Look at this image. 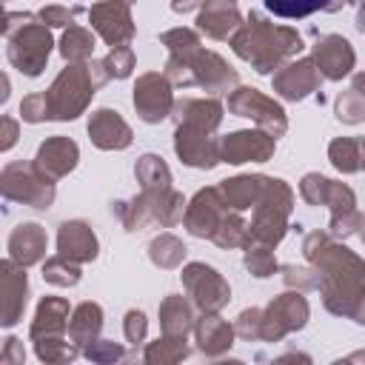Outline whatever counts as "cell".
I'll list each match as a JSON object with an SVG mask.
<instances>
[{
	"label": "cell",
	"instance_id": "cell-1",
	"mask_svg": "<svg viewBox=\"0 0 365 365\" xmlns=\"http://www.w3.org/2000/svg\"><path fill=\"white\" fill-rule=\"evenodd\" d=\"M94 83H86L80 68H68L57 77V83L51 86V91L46 94L48 100V117H60V120H71L77 117V111L86 106L88 94H74V91H91Z\"/></svg>",
	"mask_w": 365,
	"mask_h": 365
},
{
	"label": "cell",
	"instance_id": "cell-2",
	"mask_svg": "<svg viewBox=\"0 0 365 365\" xmlns=\"http://www.w3.org/2000/svg\"><path fill=\"white\" fill-rule=\"evenodd\" d=\"M48 48H51V37L46 29H37V26H29L23 29L17 37H11V46H9V60L26 71V74H40L46 57H48Z\"/></svg>",
	"mask_w": 365,
	"mask_h": 365
},
{
	"label": "cell",
	"instance_id": "cell-3",
	"mask_svg": "<svg viewBox=\"0 0 365 365\" xmlns=\"http://www.w3.org/2000/svg\"><path fill=\"white\" fill-rule=\"evenodd\" d=\"M185 282L188 288L197 294V302L202 308H220L228 299V288L225 282L217 277V271L205 268V265H191L185 271Z\"/></svg>",
	"mask_w": 365,
	"mask_h": 365
},
{
	"label": "cell",
	"instance_id": "cell-4",
	"mask_svg": "<svg viewBox=\"0 0 365 365\" xmlns=\"http://www.w3.org/2000/svg\"><path fill=\"white\" fill-rule=\"evenodd\" d=\"M168 103H171V94H168V86L157 77V74H148L140 80V88L134 94V106L140 108V117L154 123L160 117H165L168 111Z\"/></svg>",
	"mask_w": 365,
	"mask_h": 365
},
{
	"label": "cell",
	"instance_id": "cell-5",
	"mask_svg": "<svg viewBox=\"0 0 365 365\" xmlns=\"http://www.w3.org/2000/svg\"><path fill=\"white\" fill-rule=\"evenodd\" d=\"M74 160H77V145L66 137H54V140L43 143L37 151V168L43 171V177H60V174L71 171Z\"/></svg>",
	"mask_w": 365,
	"mask_h": 365
},
{
	"label": "cell",
	"instance_id": "cell-6",
	"mask_svg": "<svg viewBox=\"0 0 365 365\" xmlns=\"http://www.w3.org/2000/svg\"><path fill=\"white\" fill-rule=\"evenodd\" d=\"M91 20H94L97 31H100L111 46H117V43H123V40L131 37V17H128L125 6H120V3L94 6Z\"/></svg>",
	"mask_w": 365,
	"mask_h": 365
},
{
	"label": "cell",
	"instance_id": "cell-7",
	"mask_svg": "<svg viewBox=\"0 0 365 365\" xmlns=\"http://www.w3.org/2000/svg\"><path fill=\"white\" fill-rule=\"evenodd\" d=\"M88 134L94 137V143H97L100 148H123V145H128V140H131L128 125H125L114 111H108V108H103V111H97V114L91 117Z\"/></svg>",
	"mask_w": 365,
	"mask_h": 365
},
{
	"label": "cell",
	"instance_id": "cell-8",
	"mask_svg": "<svg viewBox=\"0 0 365 365\" xmlns=\"http://www.w3.org/2000/svg\"><path fill=\"white\" fill-rule=\"evenodd\" d=\"M314 54H317L319 68H322L331 80L342 77V74L354 66V51H351V46H348L342 37H325L322 43H317Z\"/></svg>",
	"mask_w": 365,
	"mask_h": 365
},
{
	"label": "cell",
	"instance_id": "cell-9",
	"mask_svg": "<svg viewBox=\"0 0 365 365\" xmlns=\"http://www.w3.org/2000/svg\"><path fill=\"white\" fill-rule=\"evenodd\" d=\"M271 151H274V143L268 137L251 134V131H240V134H234L222 143V154H225L228 163H245L248 157L251 160H265Z\"/></svg>",
	"mask_w": 365,
	"mask_h": 365
},
{
	"label": "cell",
	"instance_id": "cell-10",
	"mask_svg": "<svg viewBox=\"0 0 365 365\" xmlns=\"http://www.w3.org/2000/svg\"><path fill=\"white\" fill-rule=\"evenodd\" d=\"M231 108L234 111H240L242 117H257L262 125H268V128H274V120L277 123H285L282 120V111L274 106V103H268L265 97H259L254 88H240V94L231 100ZM274 134H279L277 128H274Z\"/></svg>",
	"mask_w": 365,
	"mask_h": 365
},
{
	"label": "cell",
	"instance_id": "cell-11",
	"mask_svg": "<svg viewBox=\"0 0 365 365\" xmlns=\"http://www.w3.org/2000/svg\"><path fill=\"white\" fill-rule=\"evenodd\" d=\"M9 248H11V257L23 265L29 262H37L46 251V234L40 231V225L34 222H26V225H17V231L11 234L9 240Z\"/></svg>",
	"mask_w": 365,
	"mask_h": 365
},
{
	"label": "cell",
	"instance_id": "cell-12",
	"mask_svg": "<svg viewBox=\"0 0 365 365\" xmlns=\"http://www.w3.org/2000/svg\"><path fill=\"white\" fill-rule=\"evenodd\" d=\"M60 254L66 259H91L97 254V240L91 228H86L83 222H66L60 228Z\"/></svg>",
	"mask_w": 365,
	"mask_h": 365
},
{
	"label": "cell",
	"instance_id": "cell-13",
	"mask_svg": "<svg viewBox=\"0 0 365 365\" xmlns=\"http://www.w3.org/2000/svg\"><path fill=\"white\" fill-rule=\"evenodd\" d=\"M314 86H317V74H314V66H311V63L288 66V71L277 77V88H279V94H285V97H291V100L305 97Z\"/></svg>",
	"mask_w": 365,
	"mask_h": 365
},
{
	"label": "cell",
	"instance_id": "cell-14",
	"mask_svg": "<svg viewBox=\"0 0 365 365\" xmlns=\"http://www.w3.org/2000/svg\"><path fill=\"white\" fill-rule=\"evenodd\" d=\"M234 23H237L234 0H214V3H208V9H205L202 17H200V26H202L208 34H214V37H225Z\"/></svg>",
	"mask_w": 365,
	"mask_h": 365
},
{
	"label": "cell",
	"instance_id": "cell-15",
	"mask_svg": "<svg viewBox=\"0 0 365 365\" xmlns=\"http://www.w3.org/2000/svg\"><path fill=\"white\" fill-rule=\"evenodd\" d=\"M3 271H6V325H14L17 322V314L23 311V305H26V274H20V271H14V265L11 262H6L3 265Z\"/></svg>",
	"mask_w": 365,
	"mask_h": 365
},
{
	"label": "cell",
	"instance_id": "cell-16",
	"mask_svg": "<svg viewBox=\"0 0 365 365\" xmlns=\"http://www.w3.org/2000/svg\"><path fill=\"white\" fill-rule=\"evenodd\" d=\"M100 331V308L97 305H80L77 308V317H74V322H71V336L77 339V342H83V339H88V336H94Z\"/></svg>",
	"mask_w": 365,
	"mask_h": 365
},
{
	"label": "cell",
	"instance_id": "cell-17",
	"mask_svg": "<svg viewBox=\"0 0 365 365\" xmlns=\"http://www.w3.org/2000/svg\"><path fill=\"white\" fill-rule=\"evenodd\" d=\"M200 339H202V351L214 354V351H220V348H225L231 342V328L225 322H220V319H205L200 325Z\"/></svg>",
	"mask_w": 365,
	"mask_h": 365
},
{
	"label": "cell",
	"instance_id": "cell-18",
	"mask_svg": "<svg viewBox=\"0 0 365 365\" xmlns=\"http://www.w3.org/2000/svg\"><path fill=\"white\" fill-rule=\"evenodd\" d=\"M265 6L282 17H305L317 9H325V0H265Z\"/></svg>",
	"mask_w": 365,
	"mask_h": 365
},
{
	"label": "cell",
	"instance_id": "cell-19",
	"mask_svg": "<svg viewBox=\"0 0 365 365\" xmlns=\"http://www.w3.org/2000/svg\"><path fill=\"white\" fill-rule=\"evenodd\" d=\"M163 328L168 334H185V328H188V308L182 305V299H168L163 305Z\"/></svg>",
	"mask_w": 365,
	"mask_h": 365
},
{
	"label": "cell",
	"instance_id": "cell-20",
	"mask_svg": "<svg viewBox=\"0 0 365 365\" xmlns=\"http://www.w3.org/2000/svg\"><path fill=\"white\" fill-rule=\"evenodd\" d=\"M94 48V40L83 31V29H68V34L63 37V54L68 60H80V57H88Z\"/></svg>",
	"mask_w": 365,
	"mask_h": 365
},
{
	"label": "cell",
	"instance_id": "cell-21",
	"mask_svg": "<svg viewBox=\"0 0 365 365\" xmlns=\"http://www.w3.org/2000/svg\"><path fill=\"white\" fill-rule=\"evenodd\" d=\"M137 174H140V180L145 182V188H151V185L165 188V185H168V171H165V165H163L157 157H151V154H145V157L140 160Z\"/></svg>",
	"mask_w": 365,
	"mask_h": 365
},
{
	"label": "cell",
	"instance_id": "cell-22",
	"mask_svg": "<svg viewBox=\"0 0 365 365\" xmlns=\"http://www.w3.org/2000/svg\"><path fill=\"white\" fill-rule=\"evenodd\" d=\"M43 277L48 282H57V285H74L80 279V271H77V265H68L66 257H60V259H51L46 265V274Z\"/></svg>",
	"mask_w": 365,
	"mask_h": 365
},
{
	"label": "cell",
	"instance_id": "cell-23",
	"mask_svg": "<svg viewBox=\"0 0 365 365\" xmlns=\"http://www.w3.org/2000/svg\"><path fill=\"white\" fill-rule=\"evenodd\" d=\"M331 160H334V165L336 168H342V171H354L356 168V145L351 143V140H336L334 145H331Z\"/></svg>",
	"mask_w": 365,
	"mask_h": 365
},
{
	"label": "cell",
	"instance_id": "cell-24",
	"mask_svg": "<svg viewBox=\"0 0 365 365\" xmlns=\"http://www.w3.org/2000/svg\"><path fill=\"white\" fill-rule=\"evenodd\" d=\"M103 66L108 68V74H114V77H125V74L131 71V66H134V57H131L128 48H114Z\"/></svg>",
	"mask_w": 365,
	"mask_h": 365
},
{
	"label": "cell",
	"instance_id": "cell-25",
	"mask_svg": "<svg viewBox=\"0 0 365 365\" xmlns=\"http://www.w3.org/2000/svg\"><path fill=\"white\" fill-rule=\"evenodd\" d=\"M20 111H23V117L26 120H43V117H48V100H46V94H34V97H26L23 100V106H20Z\"/></svg>",
	"mask_w": 365,
	"mask_h": 365
},
{
	"label": "cell",
	"instance_id": "cell-26",
	"mask_svg": "<svg viewBox=\"0 0 365 365\" xmlns=\"http://www.w3.org/2000/svg\"><path fill=\"white\" fill-rule=\"evenodd\" d=\"M248 268L257 277H268L274 271V257L271 254H262V251H248Z\"/></svg>",
	"mask_w": 365,
	"mask_h": 365
},
{
	"label": "cell",
	"instance_id": "cell-27",
	"mask_svg": "<svg viewBox=\"0 0 365 365\" xmlns=\"http://www.w3.org/2000/svg\"><path fill=\"white\" fill-rule=\"evenodd\" d=\"M125 334H128V339H131V342H137V339L145 334V317H143L140 311H131V314H128V325H125Z\"/></svg>",
	"mask_w": 365,
	"mask_h": 365
},
{
	"label": "cell",
	"instance_id": "cell-28",
	"mask_svg": "<svg viewBox=\"0 0 365 365\" xmlns=\"http://www.w3.org/2000/svg\"><path fill=\"white\" fill-rule=\"evenodd\" d=\"M40 17H43L46 23H51V26H63V23H68V11H66V9H57V6L46 9Z\"/></svg>",
	"mask_w": 365,
	"mask_h": 365
},
{
	"label": "cell",
	"instance_id": "cell-29",
	"mask_svg": "<svg viewBox=\"0 0 365 365\" xmlns=\"http://www.w3.org/2000/svg\"><path fill=\"white\" fill-rule=\"evenodd\" d=\"M11 143H14V123L6 120V143H3V148H9Z\"/></svg>",
	"mask_w": 365,
	"mask_h": 365
},
{
	"label": "cell",
	"instance_id": "cell-30",
	"mask_svg": "<svg viewBox=\"0 0 365 365\" xmlns=\"http://www.w3.org/2000/svg\"><path fill=\"white\" fill-rule=\"evenodd\" d=\"M194 3H197V0H177V3H174V9H177V11H188Z\"/></svg>",
	"mask_w": 365,
	"mask_h": 365
}]
</instances>
